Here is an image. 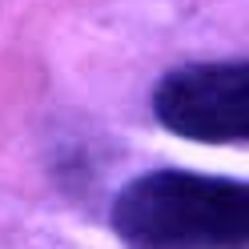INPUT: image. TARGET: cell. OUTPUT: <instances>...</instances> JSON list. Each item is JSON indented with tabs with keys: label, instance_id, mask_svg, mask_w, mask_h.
Instances as JSON below:
<instances>
[{
	"label": "cell",
	"instance_id": "obj_1",
	"mask_svg": "<svg viewBox=\"0 0 249 249\" xmlns=\"http://www.w3.org/2000/svg\"><path fill=\"white\" fill-rule=\"evenodd\" d=\"M108 225L124 249H245L249 189L233 177L153 169L117 193Z\"/></svg>",
	"mask_w": 249,
	"mask_h": 249
},
{
	"label": "cell",
	"instance_id": "obj_2",
	"mask_svg": "<svg viewBox=\"0 0 249 249\" xmlns=\"http://www.w3.org/2000/svg\"><path fill=\"white\" fill-rule=\"evenodd\" d=\"M153 117L173 137L197 145L249 141V69L245 60H197L161 76Z\"/></svg>",
	"mask_w": 249,
	"mask_h": 249
}]
</instances>
